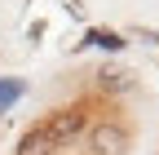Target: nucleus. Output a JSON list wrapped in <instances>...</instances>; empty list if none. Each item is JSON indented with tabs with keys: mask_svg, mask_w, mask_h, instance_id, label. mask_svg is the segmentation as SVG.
Instances as JSON below:
<instances>
[{
	"mask_svg": "<svg viewBox=\"0 0 159 155\" xmlns=\"http://www.w3.org/2000/svg\"><path fill=\"white\" fill-rule=\"evenodd\" d=\"M84 151L89 155H128L133 151V133H128V124H119V120H97L84 133Z\"/></svg>",
	"mask_w": 159,
	"mask_h": 155,
	"instance_id": "obj_1",
	"label": "nucleus"
},
{
	"mask_svg": "<svg viewBox=\"0 0 159 155\" xmlns=\"http://www.w3.org/2000/svg\"><path fill=\"white\" fill-rule=\"evenodd\" d=\"M44 133L53 138V146H71L75 138H84V133H89V106L75 102V106L53 111L49 120H44Z\"/></svg>",
	"mask_w": 159,
	"mask_h": 155,
	"instance_id": "obj_2",
	"label": "nucleus"
},
{
	"mask_svg": "<svg viewBox=\"0 0 159 155\" xmlns=\"http://www.w3.org/2000/svg\"><path fill=\"white\" fill-rule=\"evenodd\" d=\"M13 155H57V146H53V138L44 133V124H35V129H27L22 138H18V151Z\"/></svg>",
	"mask_w": 159,
	"mask_h": 155,
	"instance_id": "obj_3",
	"label": "nucleus"
},
{
	"mask_svg": "<svg viewBox=\"0 0 159 155\" xmlns=\"http://www.w3.org/2000/svg\"><path fill=\"white\" fill-rule=\"evenodd\" d=\"M97 89H102V93H128V89H133V71L102 67V71H97Z\"/></svg>",
	"mask_w": 159,
	"mask_h": 155,
	"instance_id": "obj_4",
	"label": "nucleus"
},
{
	"mask_svg": "<svg viewBox=\"0 0 159 155\" xmlns=\"http://www.w3.org/2000/svg\"><path fill=\"white\" fill-rule=\"evenodd\" d=\"M89 40H97V45H106V49H119V35H106V31H93Z\"/></svg>",
	"mask_w": 159,
	"mask_h": 155,
	"instance_id": "obj_5",
	"label": "nucleus"
}]
</instances>
